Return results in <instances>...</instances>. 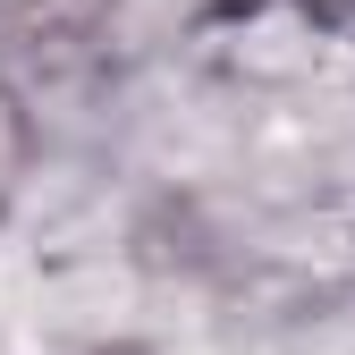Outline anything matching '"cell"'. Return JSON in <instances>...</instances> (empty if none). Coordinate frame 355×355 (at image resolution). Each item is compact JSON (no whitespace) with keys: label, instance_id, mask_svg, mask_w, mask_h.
Here are the masks:
<instances>
[{"label":"cell","instance_id":"cell-1","mask_svg":"<svg viewBox=\"0 0 355 355\" xmlns=\"http://www.w3.org/2000/svg\"><path fill=\"white\" fill-rule=\"evenodd\" d=\"M102 34H110V0H34L26 26L9 34V60H17L34 85H60V76H76V68H94Z\"/></svg>","mask_w":355,"mask_h":355}]
</instances>
